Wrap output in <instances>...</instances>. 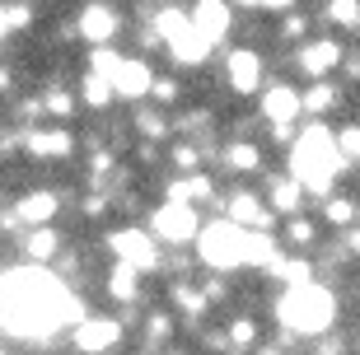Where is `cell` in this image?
Returning a JSON list of instances; mask_svg holds the SVG:
<instances>
[{
	"label": "cell",
	"instance_id": "cell-37",
	"mask_svg": "<svg viewBox=\"0 0 360 355\" xmlns=\"http://www.w3.org/2000/svg\"><path fill=\"white\" fill-rule=\"evenodd\" d=\"M174 169H178V173H197V169H201V150H197L192 141L174 145Z\"/></svg>",
	"mask_w": 360,
	"mask_h": 355
},
{
	"label": "cell",
	"instance_id": "cell-34",
	"mask_svg": "<svg viewBox=\"0 0 360 355\" xmlns=\"http://www.w3.org/2000/svg\"><path fill=\"white\" fill-rule=\"evenodd\" d=\"M150 98L160 108H174L178 98H183V84H178L174 75H155V89H150Z\"/></svg>",
	"mask_w": 360,
	"mask_h": 355
},
{
	"label": "cell",
	"instance_id": "cell-5",
	"mask_svg": "<svg viewBox=\"0 0 360 355\" xmlns=\"http://www.w3.org/2000/svg\"><path fill=\"white\" fill-rule=\"evenodd\" d=\"M150 229H155V238H164L169 248H187V243H197L201 234V215L192 201H164V206H155V215H150Z\"/></svg>",
	"mask_w": 360,
	"mask_h": 355
},
{
	"label": "cell",
	"instance_id": "cell-13",
	"mask_svg": "<svg viewBox=\"0 0 360 355\" xmlns=\"http://www.w3.org/2000/svg\"><path fill=\"white\" fill-rule=\"evenodd\" d=\"M225 215L234 224H243V229H267L276 211L267 206V197H257V192L239 187V192H229V197H225Z\"/></svg>",
	"mask_w": 360,
	"mask_h": 355
},
{
	"label": "cell",
	"instance_id": "cell-18",
	"mask_svg": "<svg viewBox=\"0 0 360 355\" xmlns=\"http://www.w3.org/2000/svg\"><path fill=\"white\" fill-rule=\"evenodd\" d=\"M220 164H225L229 173H257L262 169V145L257 141H248V136H234V141L225 145V150H220Z\"/></svg>",
	"mask_w": 360,
	"mask_h": 355
},
{
	"label": "cell",
	"instance_id": "cell-46",
	"mask_svg": "<svg viewBox=\"0 0 360 355\" xmlns=\"http://www.w3.org/2000/svg\"><path fill=\"white\" fill-rule=\"evenodd\" d=\"M257 355H281V351H276V346H257Z\"/></svg>",
	"mask_w": 360,
	"mask_h": 355
},
{
	"label": "cell",
	"instance_id": "cell-16",
	"mask_svg": "<svg viewBox=\"0 0 360 355\" xmlns=\"http://www.w3.org/2000/svg\"><path fill=\"white\" fill-rule=\"evenodd\" d=\"M164 47L174 52V61H178V66H187V70H192V66H201V61L211 56V47H215V42L206 38V33H201L197 24H187L183 33H174V38L164 42Z\"/></svg>",
	"mask_w": 360,
	"mask_h": 355
},
{
	"label": "cell",
	"instance_id": "cell-7",
	"mask_svg": "<svg viewBox=\"0 0 360 355\" xmlns=\"http://www.w3.org/2000/svg\"><path fill=\"white\" fill-rule=\"evenodd\" d=\"M225 79L239 98L262 93V52L257 47H229L225 52Z\"/></svg>",
	"mask_w": 360,
	"mask_h": 355
},
{
	"label": "cell",
	"instance_id": "cell-44",
	"mask_svg": "<svg viewBox=\"0 0 360 355\" xmlns=\"http://www.w3.org/2000/svg\"><path fill=\"white\" fill-rule=\"evenodd\" d=\"M234 10H262V0H229Z\"/></svg>",
	"mask_w": 360,
	"mask_h": 355
},
{
	"label": "cell",
	"instance_id": "cell-48",
	"mask_svg": "<svg viewBox=\"0 0 360 355\" xmlns=\"http://www.w3.org/2000/svg\"><path fill=\"white\" fill-rule=\"evenodd\" d=\"M356 33H360V28H356Z\"/></svg>",
	"mask_w": 360,
	"mask_h": 355
},
{
	"label": "cell",
	"instance_id": "cell-27",
	"mask_svg": "<svg viewBox=\"0 0 360 355\" xmlns=\"http://www.w3.org/2000/svg\"><path fill=\"white\" fill-rule=\"evenodd\" d=\"M323 24L356 33L360 28V0H328V5H323Z\"/></svg>",
	"mask_w": 360,
	"mask_h": 355
},
{
	"label": "cell",
	"instance_id": "cell-33",
	"mask_svg": "<svg viewBox=\"0 0 360 355\" xmlns=\"http://www.w3.org/2000/svg\"><path fill=\"white\" fill-rule=\"evenodd\" d=\"M42 112H52V117L66 122L70 112H75V98H70V89H56V84H52V89L42 93Z\"/></svg>",
	"mask_w": 360,
	"mask_h": 355
},
{
	"label": "cell",
	"instance_id": "cell-30",
	"mask_svg": "<svg viewBox=\"0 0 360 355\" xmlns=\"http://www.w3.org/2000/svg\"><path fill=\"white\" fill-rule=\"evenodd\" d=\"M356 211H360L356 197H328V201H323V220H328V224H342V229L356 220Z\"/></svg>",
	"mask_w": 360,
	"mask_h": 355
},
{
	"label": "cell",
	"instance_id": "cell-29",
	"mask_svg": "<svg viewBox=\"0 0 360 355\" xmlns=\"http://www.w3.org/2000/svg\"><path fill=\"white\" fill-rule=\"evenodd\" d=\"M136 131L146 136V141H164V136L174 131V122L164 117V112H155V108H141L136 112Z\"/></svg>",
	"mask_w": 360,
	"mask_h": 355
},
{
	"label": "cell",
	"instance_id": "cell-43",
	"mask_svg": "<svg viewBox=\"0 0 360 355\" xmlns=\"http://www.w3.org/2000/svg\"><path fill=\"white\" fill-rule=\"evenodd\" d=\"M103 211H108L103 197H84V215H103Z\"/></svg>",
	"mask_w": 360,
	"mask_h": 355
},
{
	"label": "cell",
	"instance_id": "cell-6",
	"mask_svg": "<svg viewBox=\"0 0 360 355\" xmlns=\"http://www.w3.org/2000/svg\"><path fill=\"white\" fill-rule=\"evenodd\" d=\"M342 56H347V47H342L337 38H304L300 47H295V66H300L304 79H328L337 66H342Z\"/></svg>",
	"mask_w": 360,
	"mask_h": 355
},
{
	"label": "cell",
	"instance_id": "cell-1",
	"mask_svg": "<svg viewBox=\"0 0 360 355\" xmlns=\"http://www.w3.org/2000/svg\"><path fill=\"white\" fill-rule=\"evenodd\" d=\"M80 304L66 295V285L52 271L24 266L0 276V328L10 337H42L52 323H75Z\"/></svg>",
	"mask_w": 360,
	"mask_h": 355
},
{
	"label": "cell",
	"instance_id": "cell-22",
	"mask_svg": "<svg viewBox=\"0 0 360 355\" xmlns=\"http://www.w3.org/2000/svg\"><path fill=\"white\" fill-rule=\"evenodd\" d=\"M169 197H174V201H192V206H197V201H215V183L201 169L197 173H183V178L169 187Z\"/></svg>",
	"mask_w": 360,
	"mask_h": 355
},
{
	"label": "cell",
	"instance_id": "cell-36",
	"mask_svg": "<svg viewBox=\"0 0 360 355\" xmlns=\"http://www.w3.org/2000/svg\"><path fill=\"white\" fill-rule=\"evenodd\" d=\"M211 122H215V117L206 112V108H201V112H183V117H178V131L197 141V136H206V131H211Z\"/></svg>",
	"mask_w": 360,
	"mask_h": 355
},
{
	"label": "cell",
	"instance_id": "cell-47",
	"mask_svg": "<svg viewBox=\"0 0 360 355\" xmlns=\"http://www.w3.org/2000/svg\"><path fill=\"white\" fill-rule=\"evenodd\" d=\"M169 355H187V351H169Z\"/></svg>",
	"mask_w": 360,
	"mask_h": 355
},
{
	"label": "cell",
	"instance_id": "cell-25",
	"mask_svg": "<svg viewBox=\"0 0 360 355\" xmlns=\"http://www.w3.org/2000/svg\"><path fill=\"white\" fill-rule=\"evenodd\" d=\"M112 98H117V89H112V79H108V75L89 70V75L80 79V103L84 108H108Z\"/></svg>",
	"mask_w": 360,
	"mask_h": 355
},
{
	"label": "cell",
	"instance_id": "cell-42",
	"mask_svg": "<svg viewBox=\"0 0 360 355\" xmlns=\"http://www.w3.org/2000/svg\"><path fill=\"white\" fill-rule=\"evenodd\" d=\"M342 248H347L351 257H360V229H347V238H342Z\"/></svg>",
	"mask_w": 360,
	"mask_h": 355
},
{
	"label": "cell",
	"instance_id": "cell-24",
	"mask_svg": "<svg viewBox=\"0 0 360 355\" xmlns=\"http://www.w3.org/2000/svg\"><path fill=\"white\" fill-rule=\"evenodd\" d=\"M108 295H112V299H122V304H131L136 295H141V266L117 262L112 271H108Z\"/></svg>",
	"mask_w": 360,
	"mask_h": 355
},
{
	"label": "cell",
	"instance_id": "cell-20",
	"mask_svg": "<svg viewBox=\"0 0 360 355\" xmlns=\"http://www.w3.org/2000/svg\"><path fill=\"white\" fill-rule=\"evenodd\" d=\"M174 304H178V314L192 318L201 328V318H206V309H211V299H206V290H197L192 280H174Z\"/></svg>",
	"mask_w": 360,
	"mask_h": 355
},
{
	"label": "cell",
	"instance_id": "cell-35",
	"mask_svg": "<svg viewBox=\"0 0 360 355\" xmlns=\"http://www.w3.org/2000/svg\"><path fill=\"white\" fill-rule=\"evenodd\" d=\"M281 38H285V42H304V38H309V19H304L300 10L281 14Z\"/></svg>",
	"mask_w": 360,
	"mask_h": 355
},
{
	"label": "cell",
	"instance_id": "cell-21",
	"mask_svg": "<svg viewBox=\"0 0 360 355\" xmlns=\"http://www.w3.org/2000/svg\"><path fill=\"white\" fill-rule=\"evenodd\" d=\"M24 252H28V262H52L61 252V234L52 224H33V234L24 238Z\"/></svg>",
	"mask_w": 360,
	"mask_h": 355
},
{
	"label": "cell",
	"instance_id": "cell-23",
	"mask_svg": "<svg viewBox=\"0 0 360 355\" xmlns=\"http://www.w3.org/2000/svg\"><path fill=\"white\" fill-rule=\"evenodd\" d=\"M56 206H61L56 192H28V197L19 201V220H24V224H52Z\"/></svg>",
	"mask_w": 360,
	"mask_h": 355
},
{
	"label": "cell",
	"instance_id": "cell-19",
	"mask_svg": "<svg viewBox=\"0 0 360 355\" xmlns=\"http://www.w3.org/2000/svg\"><path fill=\"white\" fill-rule=\"evenodd\" d=\"M337 103H342V89H337L333 79H309V89H304V112L309 117H328Z\"/></svg>",
	"mask_w": 360,
	"mask_h": 355
},
{
	"label": "cell",
	"instance_id": "cell-8",
	"mask_svg": "<svg viewBox=\"0 0 360 355\" xmlns=\"http://www.w3.org/2000/svg\"><path fill=\"white\" fill-rule=\"evenodd\" d=\"M108 243H112V252H117L122 262L141 266V271H155L160 266V243L146 229H117V234H108Z\"/></svg>",
	"mask_w": 360,
	"mask_h": 355
},
{
	"label": "cell",
	"instance_id": "cell-11",
	"mask_svg": "<svg viewBox=\"0 0 360 355\" xmlns=\"http://www.w3.org/2000/svg\"><path fill=\"white\" fill-rule=\"evenodd\" d=\"M117 28H122L117 10H112V5H103V0L84 5V10H80V19H75V33H80L84 42H94V47L112 42V38H117Z\"/></svg>",
	"mask_w": 360,
	"mask_h": 355
},
{
	"label": "cell",
	"instance_id": "cell-10",
	"mask_svg": "<svg viewBox=\"0 0 360 355\" xmlns=\"http://www.w3.org/2000/svg\"><path fill=\"white\" fill-rule=\"evenodd\" d=\"M112 89H117L122 103H141L155 89V70L141 61V56H122V66L112 70Z\"/></svg>",
	"mask_w": 360,
	"mask_h": 355
},
{
	"label": "cell",
	"instance_id": "cell-12",
	"mask_svg": "<svg viewBox=\"0 0 360 355\" xmlns=\"http://www.w3.org/2000/svg\"><path fill=\"white\" fill-rule=\"evenodd\" d=\"M257 98H262V122H295L300 117V112H304V93L295 89V84H262V93H257Z\"/></svg>",
	"mask_w": 360,
	"mask_h": 355
},
{
	"label": "cell",
	"instance_id": "cell-41",
	"mask_svg": "<svg viewBox=\"0 0 360 355\" xmlns=\"http://www.w3.org/2000/svg\"><path fill=\"white\" fill-rule=\"evenodd\" d=\"M262 10H267V14H290L295 0H262Z\"/></svg>",
	"mask_w": 360,
	"mask_h": 355
},
{
	"label": "cell",
	"instance_id": "cell-39",
	"mask_svg": "<svg viewBox=\"0 0 360 355\" xmlns=\"http://www.w3.org/2000/svg\"><path fill=\"white\" fill-rule=\"evenodd\" d=\"M314 355H347V342L342 337H333V332H323V337H314Z\"/></svg>",
	"mask_w": 360,
	"mask_h": 355
},
{
	"label": "cell",
	"instance_id": "cell-40",
	"mask_svg": "<svg viewBox=\"0 0 360 355\" xmlns=\"http://www.w3.org/2000/svg\"><path fill=\"white\" fill-rule=\"evenodd\" d=\"M337 70H342V75H347L351 84H360V52H347V56H342V66H337Z\"/></svg>",
	"mask_w": 360,
	"mask_h": 355
},
{
	"label": "cell",
	"instance_id": "cell-15",
	"mask_svg": "<svg viewBox=\"0 0 360 355\" xmlns=\"http://www.w3.org/2000/svg\"><path fill=\"white\" fill-rule=\"evenodd\" d=\"M187 14H192V24H197L211 42H225L229 28H234V5H229V0H197Z\"/></svg>",
	"mask_w": 360,
	"mask_h": 355
},
{
	"label": "cell",
	"instance_id": "cell-9",
	"mask_svg": "<svg viewBox=\"0 0 360 355\" xmlns=\"http://www.w3.org/2000/svg\"><path fill=\"white\" fill-rule=\"evenodd\" d=\"M70 342H75L80 355H108L112 346L122 342V323H117V318H80Z\"/></svg>",
	"mask_w": 360,
	"mask_h": 355
},
{
	"label": "cell",
	"instance_id": "cell-28",
	"mask_svg": "<svg viewBox=\"0 0 360 355\" xmlns=\"http://www.w3.org/2000/svg\"><path fill=\"white\" fill-rule=\"evenodd\" d=\"M285 243H290L295 252H309L314 243H319V224L304 220V215H290V224H285Z\"/></svg>",
	"mask_w": 360,
	"mask_h": 355
},
{
	"label": "cell",
	"instance_id": "cell-45",
	"mask_svg": "<svg viewBox=\"0 0 360 355\" xmlns=\"http://www.w3.org/2000/svg\"><path fill=\"white\" fill-rule=\"evenodd\" d=\"M5 89H10V70L0 66V93H5ZM5 98H10V93H5Z\"/></svg>",
	"mask_w": 360,
	"mask_h": 355
},
{
	"label": "cell",
	"instance_id": "cell-14",
	"mask_svg": "<svg viewBox=\"0 0 360 355\" xmlns=\"http://www.w3.org/2000/svg\"><path fill=\"white\" fill-rule=\"evenodd\" d=\"M24 150L33 159H66L75 150V136L66 127H24Z\"/></svg>",
	"mask_w": 360,
	"mask_h": 355
},
{
	"label": "cell",
	"instance_id": "cell-38",
	"mask_svg": "<svg viewBox=\"0 0 360 355\" xmlns=\"http://www.w3.org/2000/svg\"><path fill=\"white\" fill-rule=\"evenodd\" d=\"M146 337H150V342H169V337H174V318H169V314H150Z\"/></svg>",
	"mask_w": 360,
	"mask_h": 355
},
{
	"label": "cell",
	"instance_id": "cell-2",
	"mask_svg": "<svg viewBox=\"0 0 360 355\" xmlns=\"http://www.w3.org/2000/svg\"><path fill=\"white\" fill-rule=\"evenodd\" d=\"M342 169H351V164L342 159V150H337V131H328V127L314 122V127H304V131L295 136V145H290V173L304 183V192L328 197Z\"/></svg>",
	"mask_w": 360,
	"mask_h": 355
},
{
	"label": "cell",
	"instance_id": "cell-17",
	"mask_svg": "<svg viewBox=\"0 0 360 355\" xmlns=\"http://www.w3.org/2000/svg\"><path fill=\"white\" fill-rule=\"evenodd\" d=\"M267 206L276 215H300V206H304V183H300L295 173L271 178V183H267Z\"/></svg>",
	"mask_w": 360,
	"mask_h": 355
},
{
	"label": "cell",
	"instance_id": "cell-3",
	"mask_svg": "<svg viewBox=\"0 0 360 355\" xmlns=\"http://www.w3.org/2000/svg\"><path fill=\"white\" fill-rule=\"evenodd\" d=\"M337 318V299L333 290L319 285V280H304V285H285L276 299V323L295 337H323L333 332Z\"/></svg>",
	"mask_w": 360,
	"mask_h": 355
},
{
	"label": "cell",
	"instance_id": "cell-31",
	"mask_svg": "<svg viewBox=\"0 0 360 355\" xmlns=\"http://www.w3.org/2000/svg\"><path fill=\"white\" fill-rule=\"evenodd\" d=\"M225 342L229 346H234V351H248V346H253L257 342V323H253V318H229V328H225Z\"/></svg>",
	"mask_w": 360,
	"mask_h": 355
},
{
	"label": "cell",
	"instance_id": "cell-32",
	"mask_svg": "<svg viewBox=\"0 0 360 355\" xmlns=\"http://www.w3.org/2000/svg\"><path fill=\"white\" fill-rule=\"evenodd\" d=\"M337 150L347 164H360V122H347V127H337Z\"/></svg>",
	"mask_w": 360,
	"mask_h": 355
},
{
	"label": "cell",
	"instance_id": "cell-26",
	"mask_svg": "<svg viewBox=\"0 0 360 355\" xmlns=\"http://www.w3.org/2000/svg\"><path fill=\"white\" fill-rule=\"evenodd\" d=\"M276 262V238L267 234V229H248V252H243V266H267Z\"/></svg>",
	"mask_w": 360,
	"mask_h": 355
},
{
	"label": "cell",
	"instance_id": "cell-4",
	"mask_svg": "<svg viewBox=\"0 0 360 355\" xmlns=\"http://www.w3.org/2000/svg\"><path fill=\"white\" fill-rule=\"evenodd\" d=\"M243 252H248V229H243V224H234L229 215L215 220V224H201L197 257L211 266V271H234V266H243Z\"/></svg>",
	"mask_w": 360,
	"mask_h": 355
}]
</instances>
